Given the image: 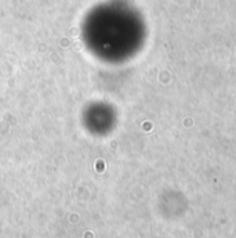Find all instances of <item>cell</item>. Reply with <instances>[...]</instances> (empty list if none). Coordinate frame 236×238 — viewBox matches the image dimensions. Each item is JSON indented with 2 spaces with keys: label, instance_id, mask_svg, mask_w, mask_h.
I'll return each mask as SVG.
<instances>
[]
</instances>
